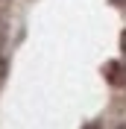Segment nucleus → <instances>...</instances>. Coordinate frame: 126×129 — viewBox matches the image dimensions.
<instances>
[{
    "mask_svg": "<svg viewBox=\"0 0 126 129\" xmlns=\"http://www.w3.org/2000/svg\"><path fill=\"white\" fill-rule=\"evenodd\" d=\"M120 44H123V50H126V32H123V38H120Z\"/></svg>",
    "mask_w": 126,
    "mask_h": 129,
    "instance_id": "7ed1b4c3",
    "label": "nucleus"
},
{
    "mask_svg": "<svg viewBox=\"0 0 126 129\" xmlns=\"http://www.w3.org/2000/svg\"><path fill=\"white\" fill-rule=\"evenodd\" d=\"M106 71H109V82H114V85H120V64H117V62H111L109 68H106Z\"/></svg>",
    "mask_w": 126,
    "mask_h": 129,
    "instance_id": "f257e3e1",
    "label": "nucleus"
},
{
    "mask_svg": "<svg viewBox=\"0 0 126 129\" xmlns=\"http://www.w3.org/2000/svg\"><path fill=\"white\" fill-rule=\"evenodd\" d=\"M82 129H103V123H100V120H88Z\"/></svg>",
    "mask_w": 126,
    "mask_h": 129,
    "instance_id": "f03ea898",
    "label": "nucleus"
},
{
    "mask_svg": "<svg viewBox=\"0 0 126 129\" xmlns=\"http://www.w3.org/2000/svg\"><path fill=\"white\" fill-rule=\"evenodd\" d=\"M117 129H126V123H123V126H117Z\"/></svg>",
    "mask_w": 126,
    "mask_h": 129,
    "instance_id": "20e7f679",
    "label": "nucleus"
}]
</instances>
